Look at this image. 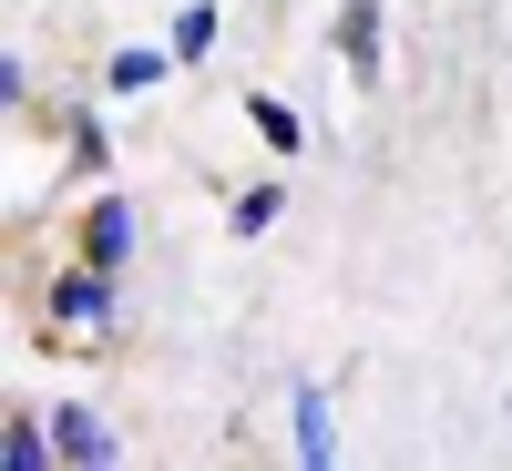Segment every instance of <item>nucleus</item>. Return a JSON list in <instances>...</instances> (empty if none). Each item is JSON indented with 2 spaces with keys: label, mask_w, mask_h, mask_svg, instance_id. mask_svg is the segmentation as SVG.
I'll list each match as a JSON object with an SVG mask.
<instances>
[{
  "label": "nucleus",
  "mask_w": 512,
  "mask_h": 471,
  "mask_svg": "<svg viewBox=\"0 0 512 471\" xmlns=\"http://www.w3.org/2000/svg\"><path fill=\"white\" fill-rule=\"evenodd\" d=\"M103 308H113V267L103 256H82V267L52 277V328H103Z\"/></svg>",
  "instance_id": "1"
},
{
  "label": "nucleus",
  "mask_w": 512,
  "mask_h": 471,
  "mask_svg": "<svg viewBox=\"0 0 512 471\" xmlns=\"http://www.w3.org/2000/svg\"><path fill=\"white\" fill-rule=\"evenodd\" d=\"M52 441H62V461H72V471H103V461H123V451H113V431H103L93 410H72V400L52 410Z\"/></svg>",
  "instance_id": "2"
},
{
  "label": "nucleus",
  "mask_w": 512,
  "mask_h": 471,
  "mask_svg": "<svg viewBox=\"0 0 512 471\" xmlns=\"http://www.w3.org/2000/svg\"><path fill=\"white\" fill-rule=\"evenodd\" d=\"M338 62H349V82H379V0L338 11Z\"/></svg>",
  "instance_id": "3"
},
{
  "label": "nucleus",
  "mask_w": 512,
  "mask_h": 471,
  "mask_svg": "<svg viewBox=\"0 0 512 471\" xmlns=\"http://www.w3.org/2000/svg\"><path fill=\"white\" fill-rule=\"evenodd\" d=\"M123 246H134V205L103 195L93 216H82V256H103V267H123Z\"/></svg>",
  "instance_id": "4"
},
{
  "label": "nucleus",
  "mask_w": 512,
  "mask_h": 471,
  "mask_svg": "<svg viewBox=\"0 0 512 471\" xmlns=\"http://www.w3.org/2000/svg\"><path fill=\"white\" fill-rule=\"evenodd\" d=\"M0 461H11V471H52V461H62V441H52V420H31V410H11V431H0Z\"/></svg>",
  "instance_id": "5"
},
{
  "label": "nucleus",
  "mask_w": 512,
  "mask_h": 471,
  "mask_svg": "<svg viewBox=\"0 0 512 471\" xmlns=\"http://www.w3.org/2000/svg\"><path fill=\"white\" fill-rule=\"evenodd\" d=\"M297 461H308V471H328V461H338V420H328V400H318V390H297Z\"/></svg>",
  "instance_id": "6"
},
{
  "label": "nucleus",
  "mask_w": 512,
  "mask_h": 471,
  "mask_svg": "<svg viewBox=\"0 0 512 471\" xmlns=\"http://www.w3.org/2000/svg\"><path fill=\"white\" fill-rule=\"evenodd\" d=\"M246 123H256V134H267L277 154H297V144H308V123H297V113H287L277 93H256V103H246Z\"/></svg>",
  "instance_id": "7"
},
{
  "label": "nucleus",
  "mask_w": 512,
  "mask_h": 471,
  "mask_svg": "<svg viewBox=\"0 0 512 471\" xmlns=\"http://www.w3.org/2000/svg\"><path fill=\"white\" fill-rule=\"evenodd\" d=\"M216 52V11L205 0H185V21H175V62H205Z\"/></svg>",
  "instance_id": "8"
},
{
  "label": "nucleus",
  "mask_w": 512,
  "mask_h": 471,
  "mask_svg": "<svg viewBox=\"0 0 512 471\" xmlns=\"http://www.w3.org/2000/svg\"><path fill=\"white\" fill-rule=\"evenodd\" d=\"M277 205H287L277 185H246V195H236V236H267V226H277Z\"/></svg>",
  "instance_id": "9"
},
{
  "label": "nucleus",
  "mask_w": 512,
  "mask_h": 471,
  "mask_svg": "<svg viewBox=\"0 0 512 471\" xmlns=\"http://www.w3.org/2000/svg\"><path fill=\"white\" fill-rule=\"evenodd\" d=\"M164 62H175V52H113V93H144V82H164Z\"/></svg>",
  "instance_id": "10"
}]
</instances>
